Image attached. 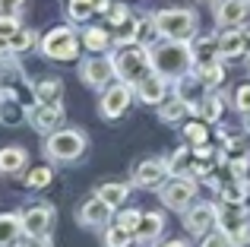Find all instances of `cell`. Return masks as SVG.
<instances>
[{"instance_id": "6", "label": "cell", "mask_w": 250, "mask_h": 247, "mask_svg": "<svg viewBox=\"0 0 250 247\" xmlns=\"http://www.w3.org/2000/svg\"><path fill=\"white\" fill-rule=\"evenodd\" d=\"M215 225L231 238L234 247H238V244H250V216H247L244 203H225L219 209V222H215Z\"/></svg>"}, {"instance_id": "16", "label": "cell", "mask_w": 250, "mask_h": 247, "mask_svg": "<svg viewBox=\"0 0 250 247\" xmlns=\"http://www.w3.org/2000/svg\"><path fill=\"white\" fill-rule=\"evenodd\" d=\"M247 13H250V0H222V3L215 6V19H219V25H225V29H238L247 19Z\"/></svg>"}, {"instance_id": "38", "label": "cell", "mask_w": 250, "mask_h": 247, "mask_svg": "<svg viewBox=\"0 0 250 247\" xmlns=\"http://www.w3.org/2000/svg\"><path fill=\"white\" fill-rule=\"evenodd\" d=\"M184 133H187V140L193 143V146H206V140H209V133H206V124H200V121L187 124V127H184Z\"/></svg>"}, {"instance_id": "28", "label": "cell", "mask_w": 250, "mask_h": 247, "mask_svg": "<svg viewBox=\"0 0 250 247\" xmlns=\"http://www.w3.org/2000/svg\"><path fill=\"white\" fill-rule=\"evenodd\" d=\"M19 235H22V219H19V216H13V212L0 216V247L13 244Z\"/></svg>"}, {"instance_id": "9", "label": "cell", "mask_w": 250, "mask_h": 247, "mask_svg": "<svg viewBox=\"0 0 250 247\" xmlns=\"http://www.w3.org/2000/svg\"><path fill=\"white\" fill-rule=\"evenodd\" d=\"M215 222H219V206L212 203H190L184 209V225L190 235H209Z\"/></svg>"}, {"instance_id": "31", "label": "cell", "mask_w": 250, "mask_h": 247, "mask_svg": "<svg viewBox=\"0 0 250 247\" xmlns=\"http://www.w3.org/2000/svg\"><path fill=\"white\" fill-rule=\"evenodd\" d=\"M196 76H200L203 89H215L222 80H225V70H222L219 61H212V63H206V67H196Z\"/></svg>"}, {"instance_id": "33", "label": "cell", "mask_w": 250, "mask_h": 247, "mask_svg": "<svg viewBox=\"0 0 250 247\" xmlns=\"http://www.w3.org/2000/svg\"><path fill=\"white\" fill-rule=\"evenodd\" d=\"M247 155H250V143L247 140H241V136H225V155H222V159L241 162V159H247Z\"/></svg>"}, {"instance_id": "43", "label": "cell", "mask_w": 250, "mask_h": 247, "mask_svg": "<svg viewBox=\"0 0 250 247\" xmlns=\"http://www.w3.org/2000/svg\"><path fill=\"white\" fill-rule=\"evenodd\" d=\"M25 6V0H0V16H16Z\"/></svg>"}, {"instance_id": "35", "label": "cell", "mask_w": 250, "mask_h": 247, "mask_svg": "<svg viewBox=\"0 0 250 247\" xmlns=\"http://www.w3.org/2000/svg\"><path fill=\"white\" fill-rule=\"evenodd\" d=\"M136 235H130L127 228H121V225H111V228H104V247H130Z\"/></svg>"}, {"instance_id": "22", "label": "cell", "mask_w": 250, "mask_h": 247, "mask_svg": "<svg viewBox=\"0 0 250 247\" xmlns=\"http://www.w3.org/2000/svg\"><path fill=\"white\" fill-rule=\"evenodd\" d=\"M162 228H165V216H162V212H143L136 238H140V241H155V238L162 235Z\"/></svg>"}, {"instance_id": "14", "label": "cell", "mask_w": 250, "mask_h": 247, "mask_svg": "<svg viewBox=\"0 0 250 247\" xmlns=\"http://www.w3.org/2000/svg\"><path fill=\"white\" fill-rule=\"evenodd\" d=\"M108 219H111V206L104 203V200H98V197L85 200L80 209H76V222L85 225V228H104Z\"/></svg>"}, {"instance_id": "23", "label": "cell", "mask_w": 250, "mask_h": 247, "mask_svg": "<svg viewBox=\"0 0 250 247\" xmlns=\"http://www.w3.org/2000/svg\"><path fill=\"white\" fill-rule=\"evenodd\" d=\"M190 51H193L196 67H206V63H212V61H222L219 57V38H200Z\"/></svg>"}, {"instance_id": "34", "label": "cell", "mask_w": 250, "mask_h": 247, "mask_svg": "<svg viewBox=\"0 0 250 247\" xmlns=\"http://www.w3.org/2000/svg\"><path fill=\"white\" fill-rule=\"evenodd\" d=\"M247 190H250V187H244V184H241V181H225V184H222L219 187V193H222V200H225V203H244V200H247Z\"/></svg>"}, {"instance_id": "42", "label": "cell", "mask_w": 250, "mask_h": 247, "mask_svg": "<svg viewBox=\"0 0 250 247\" xmlns=\"http://www.w3.org/2000/svg\"><path fill=\"white\" fill-rule=\"evenodd\" d=\"M234 108H238L241 114H250V82H244V86L234 92Z\"/></svg>"}, {"instance_id": "41", "label": "cell", "mask_w": 250, "mask_h": 247, "mask_svg": "<svg viewBox=\"0 0 250 247\" xmlns=\"http://www.w3.org/2000/svg\"><path fill=\"white\" fill-rule=\"evenodd\" d=\"M200 247H234V241L225 235V231H209V235H203V244Z\"/></svg>"}, {"instance_id": "27", "label": "cell", "mask_w": 250, "mask_h": 247, "mask_svg": "<svg viewBox=\"0 0 250 247\" xmlns=\"http://www.w3.org/2000/svg\"><path fill=\"white\" fill-rule=\"evenodd\" d=\"M29 121V108H22L16 99H3V105H0V124H6V127H16V124Z\"/></svg>"}, {"instance_id": "46", "label": "cell", "mask_w": 250, "mask_h": 247, "mask_svg": "<svg viewBox=\"0 0 250 247\" xmlns=\"http://www.w3.org/2000/svg\"><path fill=\"white\" fill-rule=\"evenodd\" d=\"M244 127H247V133H250V114H244Z\"/></svg>"}, {"instance_id": "20", "label": "cell", "mask_w": 250, "mask_h": 247, "mask_svg": "<svg viewBox=\"0 0 250 247\" xmlns=\"http://www.w3.org/2000/svg\"><path fill=\"white\" fill-rule=\"evenodd\" d=\"M108 0H70V19L73 22H85L92 13H108Z\"/></svg>"}, {"instance_id": "5", "label": "cell", "mask_w": 250, "mask_h": 247, "mask_svg": "<svg viewBox=\"0 0 250 247\" xmlns=\"http://www.w3.org/2000/svg\"><path fill=\"white\" fill-rule=\"evenodd\" d=\"M38 48H42V54L48 61H73L80 54V38H76V32L70 25H57L38 41Z\"/></svg>"}, {"instance_id": "40", "label": "cell", "mask_w": 250, "mask_h": 247, "mask_svg": "<svg viewBox=\"0 0 250 247\" xmlns=\"http://www.w3.org/2000/svg\"><path fill=\"white\" fill-rule=\"evenodd\" d=\"M140 219H143V212H140V209H127V212H121L117 225H121V228H127L130 235H136V228H140Z\"/></svg>"}, {"instance_id": "8", "label": "cell", "mask_w": 250, "mask_h": 247, "mask_svg": "<svg viewBox=\"0 0 250 247\" xmlns=\"http://www.w3.org/2000/svg\"><path fill=\"white\" fill-rule=\"evenodd\" d=\"M130 99H133V86H127V82H111V86L102 92L98 114H102L104 121H117L130 108Z\"/></svg>"}, {"instance_id": "29", "label": "cell", "mask_w": 250, "mask_h": 247, "mask_svg": "<svg viewBox=\"0 0 250 247\" xmlns=\"http://www.w3.org/2000/svg\"><path fill=\"white\" fill-rule=\"evenodd\" d=\"M83 44L92 51V54H98V51H104L111 44V35L104 29H98V25H89V29L83 32Z\"/></svg>"}, {"instance_id": "37", "label": "cell", "mask_w": 250, "mask_h": 247, "mask_svg": "<svg viewBox=\"0 0 250 247\" xmlns=\"http://www.w3.org/2000/svg\"><path fill=\"white\" fill-rule=\"evenodd\" d=\"M19 29H22V25H19V16H0V44H3V51H6V41H10Z\"/></svg>"}, {"instance_id": "1", "label": "cell", "mask_w": 250, "mask_h": 247, "mask_svg": "<svg viewBox=\"0 0 250 247\" xmlns=\"http://www.w3.org/2000/svg\"><path fill=\"white\" fill-rule=\"evenodd\" d=\"M149 61H152V73L162 76L165 82H181L193 70V51L190 41H162L149 48Z\"/></svg>"}, {"instance_id": "7", "label": "cell", "mask_w": 250, "mask_h": 247, "mask_svg": "<svg viewBox=\"0 0 250 247\" xmlns=\"http://www.w3.org/2000/svg\"><path fill=\"white\" fill-rule=\"evenodd\" d=\"M159 197H162V203H165L168 209L181 212L196 200V181L193 178H171V181H165V184L159 187Z\"/></svg>"}, {"instance_id": "24", "label": "cell", "mask_w": 250, "mask_h": 247, "mask_svg": "<svg viewBox=\"0 0 250 247\" xmlns=\"http://www.w3.org/2000/svg\"><path fill=\"white\" fill-rule=\"evenodd\" d=\"M22 168H25V149H19V146L0 149V174H16Z\"/></svg>"}, {"instance_id": "25", "label": "cell", "mask_w": 250, "mask_h": 247, "mask_svg": "<svg viewBox=\"0 0 250 247\" xmlns=\"http://www.w3.org/2000/svg\"><path fill=\"white\" fill-rule=\"evenodd\" d=\"M165 165H168V174H174V178H190V171H193V155H190V149H174Z\"/></svg>"}, {"instance_id": "4", "label": "cell", "mask_w": 250, "mask_h": 247, "mask_svg": "<svg viewBox=\"0 0 250 247\" xmlns=\"http://www.w3.org/2000/svg\"><path fill=\"white\" fill-rule=\"evenodd\" d=\"M85 146H89V140H85L83 130H54V133H48V140H44V155L54 162H76L80 155L85 152Z\"/></svg>"}, {"instance_id": "18", "label": "cell", "mask_w": 250, "mask_h": 247, "mask_svg": "<svg viewBox=\"0 0 250 247\" xmlns=\"http://www.w3.org/2000/svg\"><path fill=\"white\" fill-rule=\"evenodd\" d=\"M61 95H63V82L57 80V76H44V80H38L35 86H32L35 105H57Z\"/></svg>"}, {"instance_id": "32", "label": "cell", "mask_w": 250, "mask_h": 247, "mask_svg": "<svg viewBox=\"0 0 250 247\" xmlns=\"http://www.w3.org/2000/svg\"><path fill=\"white\" fill-rule=\"evenodd\" d=\"M222 105L225 102L219 99V95H203V102H200V108H196V114H200L206 124H215L222 118Z\"/></svg>"}, {"instance_id": "26", "label": "cell", "mask_w": 250, "mask_h": 247, "mask_svg": "<svg viewBox=\"0 0 250 247\" xmlns=\"http://www.w3.org/2000/svg\"><path fill=\"white\" fill-rule=\"evenodd\" d=\"M190 111V105L181 99V95H174V99H168V102H162L159 105V118L165 121V124H181V118Z\"/></svg>"}, {"instance_id": "10", "label": "cell", "mask_w": 250, "mask_h": 247, "mask_svg": "<svg viewBox=\"0 0 250 247\" xmlns=\"http://www.w3.org/2000/svg\"><path fill=\"white\" fill-rule=\"evenodd\" d=\"M80 76H83L85 86H92V89H108L104 82H111L117 76L114 61H111V57H85L80 63Z\"/></svg>"}, {"instance_id": "13", "label": "cell", "mask_w": 250, "mask_h": 247, "mask_svg": "<svg viewBox=\"0 0 250 247\" xmlns=\"http://www.w3.org/2000/svg\"><path fill=\"white\" fill-rule=\"evenodd\" d=\"M250 51V32L241 29H228L219 35V57L222 61H238Z\"/></svg>"}, {"instance_id": "45", "label": "cell", "mask_w": 250, "mask_h": 247, "mask_svg": "<svg viewBox=\"0 0 250 247\" xmlns=\"http://www.w3.org/2000/svg\"><path fill=\"white\" fill-rule=\"evenodd\" d=\"M162 247H187V241H168V244H162Z\"/></svg>"}, {"instance_id": "17", "label": "cell", "mask_w": 250, "mask_h": 247, "mask_svg": "<svg viewBox=\"0 0 250 247\" xmlns=\"http://www.w3.org/2000/svg\"><path fill=\"white\" fill-rule=\"evenodd\" d=\"M165 174H168V165H165V162L146 159V162H140V165L133 168V184H140V187H162Z\"/></svg>"}, {"instance_id": "30", "label": "cell", "mask_w": 250, "mask_h": 247, "mask_svg": "<svg viewBox=\"0 0 250 247\" xmlns=\"http://www.w3.org/2000/svg\"><path fill=\"white\" fill-rule=\"evenodd\" d=\"M38 44V38H35V32L32 29H19L16 35L6 41V54H22V51H29V48H35Z\"/></svg>"}, {"instance_id": "44", "label": "cell", "mask_w": 250, "mask_h": 247, "mask_svg": "<svg viewBox=\"0 0 250 247\" xmlns=\"http://www.w3.org/2000/svg\"><path fill=\"white\" fill-rule=\"evenodd\" d=\"M19 247H51V238L48 235H25Z\"/></svg>"}, {"instance_id": "19", "label": "cell", "mask_w": 250, "mask_h": 247, "mask_svg": "<svg viewBox=\"0 0 250 247\" xmlns=\"http://www.w3.org/2000/svg\"><path fill=\"white\" fill-rule=\"evenodd\" d=\"M165 86L168 82L162 80V76H155V73H149L143 82H136V95H140V102H146V105H162L165 102Z\"/></svg>"}, {"instance_id": "2", "label": "cell", "mask_w": 250, "mask_h": 247, "mask_svg": "<svg viewBox=\"0 0 250 247\" xmlns=\"http://www.w3.org/2000/svg\"><path fill=\"white\" fill-rule=\"evenodd\" d=\"M111 61H114L117 80L127 82V86H136V82H143L152 73L149 48H140V44H124V48H117V54L111 57Z\"/></svg>"}, {"instance_id": "15", "label": "cell", "mask_w": 250, "mask_h": 247, "mask_svg": "<svg viewBox=\"0 0 250 247\" xmlns=\"http://www.w3.org/2000/svg\"><path fill=\"white\" fill-rule=\"evenodd\" d=\"M29 121H32V127L42 130V133H54V130H61V124H63L61 102H57V105H35L32 114H29Z\"/></svg>"}, {"instance_id": "11", "label": "cell", "mask_w": 250, "mask_h": 247, "mask_svg": "<svg viewBox=\"0 0 250 247\" xmlns=\"http://www.w3.org/2000/svg\"><path fill=\"white\" fill-rule=\"evenodd\" d=\"M19 219H22V235H48L51 225H54V206L48 203L29 206Z\"/></svg>"}, {"instance_id": "12", "label": "cell", "mask_w": 250, "mask_h": 247, "mask_svg": "<svg viewBox=\"0 0 250 247\" xmlns=\"http://www.w3.org/2000/svg\"><path fill=\"white\" fill-rule=\"evenodd\" d=\"M22 82H25V73L19 67V61L13 54H0V92H3V99H13Z\"/></svg>"}, {"instance_id": "39", "label": "cell", "mask_w": 250, "mask_h": 247, "mask_svg": "<svg viewBox=\"0 0 250 247\" xmlns=\"http://www.w3.org/2000/svg\"><path fill=\"white\" fill-rule=\"evenodd\" d=\"M104 19H108L111 25H127L130 19V6H124V3H117V6H108V13H104Z\"/></svg>"}, {"instance_id": "21", "label": "cell", "mask_w": 250, "mask_h": 247, "mask_svg": "<svg viewBox=\"0 0 250 247\" xmlns=\"http://www.w3.org/2000/svg\"><path fill=\"white\" fill-rule=\"evenodd\" d=\"M95 197H98V200H104L111 209H117V206L127 203V197H130V184H117V181H111V184H102V187H98Z\"/></svg>"}, {"instance_id": "47", "label": "cell", "mask_w": 250, "mask_h": 247, "mask_svg": "<svg viewBox=\"0 0 250 247\" xmlns=\"http://www.w3.org/2000/svg\"><path fill=\"white\" fill-rule=\"evenodd\" d=\"M247 187H250V174H247Z\"/></svg>"}, {"instance_id": "3", "label": "cell", "mask_w": 250, "mask_h": 247, "mask_svg": "<svg viewBox=\"0 0 250 247\" xmlns=\"http://www.w3.org/2000/svg\"><path fill=\"white\" fill-rule=\"evenodd\" d=\"M196 25H200V16L193 10H184V6H171V10L155 13V29L168 41H193Z\"/></svg>"}, {"instance_id": "36", "label": "cell", "mask_w": 250, "mask_h": 247, "mask_svg": "<svg viewBox=\"0 0 250 247\" xmlns=\"http://www.w3.org/2000/svg\"><path fill=\"white\" fill-rule=\"evenodd\" d=\"M51 178H54V174H51V168H32L29 171V178H25V184L32 187V190H42V187H48L51 184Z\"/></svg>"}]
</instances>
